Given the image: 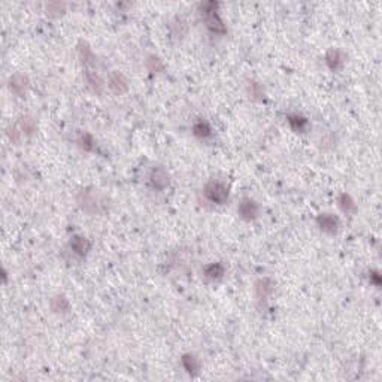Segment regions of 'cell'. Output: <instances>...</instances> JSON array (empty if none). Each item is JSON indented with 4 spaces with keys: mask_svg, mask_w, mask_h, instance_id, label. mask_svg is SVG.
<instances>
[{
    "mask_svg": "<svg viewBox=\"0 0 382 382\" xmlns=\"http://www.w3.org/2000/svg\"><path fill=\"white\" fill-rule=\"evenodd\" d=\"M202 17L206 23V27L217 35H224L226 33V26L224 21L221 20L218 14V3L208 2L202 5Z\"/></svg>",
    "mask_w": 382,
    "mask_h": 382,
    "instance_id": "obj_1",
    "label": "cell"
},
{
    "mask_svg": "<svg viewBox=\"0 0 382 382\" xmlns=\"http://www.w3.org/2000/svg\"><path fill=\"white\" fill-rule=\"evenodd\" d=\"M203 194H205V197L209 202H212L215 205H223L229 199V188L223 182L211 181V182L206 184V187L203 190Z\"/></svg>",
    "mask_w": 382,
    "mask_h": 382,
    "instance_id": "obj_2",
    "label": "cell"
},
{
    "mask_svg": "<svg viewBox=\"0 0 382 382\" xmlns=\"http://www.w3.org/2000/svg\"><path fill=\"white\" fill-rule=\"evenodd\" d=\"M78 203L88 214H99L102 212V208H103V202L100 200L99 194L94 191H81L78 196Z\"/></svg>",
    "mask_w": 382,
    "mask_h": 382,
    "instance_id": "obj_3",
    "label": "cell"
},
{
    "mask_svg": "<svg viewBox=\"0 0 382 382\" xmlns=\"http://www.w3.org/2000/svg\"><path fill=\"white\" fill-rule=\"evenodd\" d=\"M273 281L270 278H261L255 282V297L258 303H266L273 293Z\"/></svg>",
    "mask_w": 382,
    "mask_h": 382,
    "instance_id": "obj_4",
    "label": "cell"
},
{
    "mask_svg": "<svg viewBox=\"0 0 382 382\" xmlns=\"http://www.w3.org/2000/svg\"><path fill=\"white\" fill-rule=\"evenodd\" d=\"M169 181H170L169 179V173L163 167H160V166L152 167V170L149 173V184L152 185V188H155V190H164L169 185Z\"/></svg>",
    "mask_w": 382,
    "mask_h": 382,
    "instance_id": "obj_5",
    "label": "cell"
},
{
    "mask_svg": "<svg viewBox=\"0 0 382 382\" xmlns=\"http://www.w3.org/2000/svg\"><path fill=\"white\" fill-rule=\"evenodd\" d=\"M238 212L239 215L247 220V221H253L257 218L258 215V205L255 203V200L250 199V197H245L241 200L239 206H238Z\"/></svg>",
    "mask_w": 382,
    "mask_h": 382,
    "instance_id": "obj_6",
    "label": "cell"
},
{
    "mask_svg": "<svg viewBox=\"0 0 382 382\" xmlns=\"http://www.w3.org/2000/svg\"><path fill=\"white\" fill-rule=\"evenodd\" d=\"M317 224L324 233H328V235H334L340 226L339 218L331 214H321L317 218Z\"/></svg>",
    "mask_w": 382,
    "mask_h": 382,
    "instance_id": "obj_7",
    "label": "cell"
},
{
    "mask_svg": "<svg viewBox=\"0 0 382 382\" xmlns=\"http://www.w3.org/2000/svg\"><path fill=\"white\" fill-rule=\"evenodd\" d=\"M109 88L115 94H124L128 90V81L124 73L115 70L109 75Z\"/></svg>",
    "mask_w": 382,
    "mask_h": 382,
    "instance_id": "obj_8",
    "label": "cell"
},
{
    "mask_svg": "<svg viewBox=\"0 0 382 382\" xmlns=\"http://www.w3.org/2000/svg\"><path fill=\"white\" fill-rule=\"evenodd\" d=\"M27 87H29V79L27 76L21 75V73H17L14 76H11L9 79V90L15 94V96H24L26 91H27Z\"/></svg>",
    "mask_w": 382,
    "mask_h": 382,
    "instance_id": "obj_9",
    "label": "cell"
},
{
    "mask_svg": "<svg viewBox=\"0 0 382 382\" xmlns=\"http://www.w3.org/2000/svg\"><path fill=\"white\" fill-rule=\"evenodd\" d=\"M69 245H70V250L76 255H79V257H84V255L88 254V251L91 248L90 241L87 238H84V236H79V235L72 236Z\"/></svg>",
    "mask_w": 382,
    "mask_h": 382,
    "instance_id": "obj_10",
    "label": "cell"
},
{
    "mask_svg": "<svg viewBox=\"0 0 382 382\" xmlns=\"http://www.w3.org/2000/svg\"><path fill=\"white\" fill-rule=\"evenodd\" d=\"M84 78L88 84V87L96 93V94H102L103 88H105V84L102 81V78L99 76V73L96 70H90V69H85L84 70Z\"/></svg>",
    "mask_w": 382,
    "mask_h": 382,
    "instance_id": "obj_11",
    "label": "cell"
},
{
    "mask_svg": "<svg viewBox=\"0 0 382 382\" xmlns=\"http://www.w3.org/2000/svg\"><path fill=\"white\" fill-rule=\"evenodd\" d=\"M205 273V278L209 279V281H218L224 276L226 273V267L221 264V263H212V264H208L203 270Z\"/></svg>",
    "mask_w": 382,
    "mask_h": 382,
    "instance_id": "obj_12",
    "label": "cell"
},
{
    "mask_svg": "<svg viewBox=\"0 0 382 382\" xmlns=\"http://www.w3.org/2000/svg\"><path fill=\"white\" fill-rule=\"evenodd\" d=\"M325 63L331 70H339L345 63V57L339 50H330L325 56Z\"/></svg>",
    "mask_w": 382,
    "mask_h": 382,
    "instance_id": "obj_13",
    "label": "cell"
},
{
    "mask_svg": "<svg viewBox=\"0 0 382 382\" xmlns=\"http://www.w3.org/2000/svg\"><path fill=\"white\" fill-rule=\"evenodd\" d=\"M288 124H290V127L293 128L294 131H297V133H305L309 128L308 118H305L303 115H299V114L290 115L288 117Z\"/></svg>",
    "mask_w": 382,
    "mask_h": 382,
    "instance_id": "obj_14",
    "label": "cell"
},
{
    "mask_svg": "<svg viewBox=\"0 0 382 382\" xmlns=\"http://www.w3.org/2000/svg\"><path fill=\"white\" fill-rule=\"evenodd\" d=\"M51 309L56 314H67L70 311V302L63 294H57L51 299Z\"/></svg>",
    "mask_w": 382,
    "mask_h": 382,
    "instance_id": "obj_15",
    "label": "cell"
},
{
    "mask_svg": "<svg viewBox=\"0 0 382 382\" xmlns=\"http://www.w3.org/2000/svg\"><path fill=\"white\" fill-rule=\"evenodd\" d=\"M182 366H184V369L190 373V375H196V373H199V370H200V361H199V358L196 357V355H193V354H185V355H182Z\"/></svg>",
    "mask_w": 382,
    "mask_h": 382,
    "instance_id": "obj_16",
    "label": "cell"
},
{
    "mask_svg": "<svg viewBox=\"0 0 382 382\" xmlns=\"http://www.w3.org/2000/svg\"><path fill=\"white\" fill-rule=\"evenodd\" d=\"M193 133H194L197 137H200V139H208V137L212 136V128H211V126H209L206 121L200 120V121L194 123V126H193Z\"/></svg>",
    "mask_w": 382,
    "mask_h": 382,
    "instance_id": "obj_17",
    "label": "cell"
},
{
    "mask_svg": "<svg viewBox=\"0 0 382 382\" xmlns=\"http://www.w3.org/2000/svg\"><path fill=\"white\" fill-rule=\"evenodd\" d=\"M170 29H172V35L179 39V38H184L187 35L188 26L182 18H175V21L170 24Z\"/></svg>",
    "mask_w": 382,
    "mask_h": 382,
    "instance_id": "obj_18",
    "label": "cell"
},
{
    "mask_svg": "<svg viewBox=\"0 0 382 382\" xmlns=\"http://www.w3.org/2000/svg\"><path fill=\"white\" fill-rule=\"evenodd\" d=\"M337 202H339V206H340V209H342L343 212L351 214V212L355 211V203H354V200H352V197H351L349 194H346V193L340 194Z\"/></svg>",
    "mask_w": 382,
    "mask_h": 382,
    "instance_id": "obj_19",
    "label": "cell"
},
{
    "mask_svg": "<svg viewBox=\"0 0 382 382\" xmlns=\"http://www.w3.org/2000/svg\"><path fill=\"white\" fill-rule=\"evenodd\" d=\"M18 126L21 128V131L27 136L33 134L36 131V121L32 117H23L18 123Z\"/></svg>",
    "mask_w": 382,
    "mask_h": 382,
    "instance_id": "obj_20",
    "label": "cell"
},
{
    "mask_svg": "<svg viewBox=\"0 0 382 382\" xmlns=\"http://www.w3.org/2000/svg\"><path fill=\"white\" fill-rule=\"evenodd\" d=\"M78 143H79V146H81L82 149H85V151H91V149H93V146H94V139H93V136H91L90 133L84 131V133H81V134H79V137H78Z\"/></svg>",
    "mask_w": 382,
    "mask_h": 382,
    "instance_id": "obj_21",
    "label": "cell"
},
{
    "mask_svg": "<svg viewBox=\"0 0 382 382\" xmlns=\"http://www.w3.org/2000/svg\"><path fill=\"white\" fill-rule=\"evenodd\" d=\"M146 67L149 69V72H152V73H158V72H161V70L164 69V64H163V62H161L158 57H155V56H149V57H148V60H146Z\"/></svg>",
    "mask_w": 382,
    "mask_h": 382,
    "instance_id": "obj_22",
    "label": "cell"
},
{
    "mask_svg": "<svg viewBox=\"0 0 382 382\" xmlns=\"http://www.w3.org/2000/svg\"><path fill=\"white\" fill-rule=\"evenodd\" d=\"M250 94H251L254 99H263L264 93H263L261 85L257 84V82H250Z\"/></svg>",
    "mask_w": 382,
    "mask_h": 382,
    "instance_id": "obj_23",
    "label": "cell"
}]
</instances>
